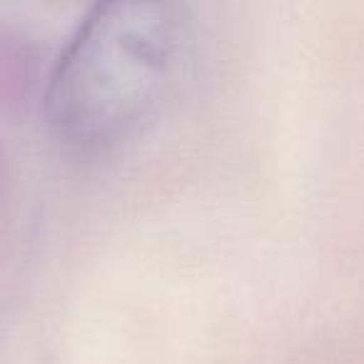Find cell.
I'll list each match as a JSON object with an SVG mask.
<instances>
[{
    "label": "cell",
    "instance_id": "1",
    "mask_svg": "<svg viewBox=\"0 0 364 364\" xmlns=\"http://www.w3.org/2000/svg\"><path fill=\"white\" fill-rule=\"evenodd\" d=\"M180 55V26L167 6H102L77 31L48 90L60 137L105 147L130 135L160 102Z\"/></svg>",
    "mask_w": 364,
    "mask_h": 364
}]
</instances>
